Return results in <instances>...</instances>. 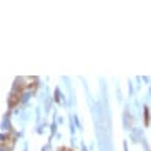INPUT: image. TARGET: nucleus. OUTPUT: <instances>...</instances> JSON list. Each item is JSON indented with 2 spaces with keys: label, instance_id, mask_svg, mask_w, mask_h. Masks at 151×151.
Listing matches in <instances>:
<instances>
[{
  "label": "nucleus",
  "instance_id": "obj_8",
  "mask_svg": "<svg viewBox=\"0 0 151 151\" xmlns=\"http://www.w3.org/2000/svg\"><path fill=\"white\" fill-rule=\"evenodd\" d=\"M128 87H129V96H133V93H135V89H133V85H132L131 81H129V84H128Z\"/></svg>",
  "mask_w": 151,
  "mask_h": 151
},
{
  "label": "nucleus",
  "instance_id": "obj_7",
  "mask_svg": "<svg viewBox=\"0 0 151 151\" xmlns=\"http://www.w3.org/2000/svg\"><path fill=\"white\" fill-rule=\"evenodd\" d=\"M73 121H74L76 127H77V129H83V128H81V124H80L78 117H77V115H73Z\"/></svg>",
  "mask_w": 151,
  "mask_h": 151
},
{
  "label": "nucleus",
  "instance_id": "obj_15",
  "mask_svg": "<svg viewBox=\"0 0 151 151\" xmlns=\"http://www.w3.org/2000/svg\"><path fill=\"white\" fill-rule=\"evenodd\" d=\"M122 146H124V151H128V144H127V142H124Z\"/></svg>",
  "mask_w": 151,
  "mask_h": 151
},
{
  "label": "nucleus",
  "instance_id": "obj_2",
  "mask_svg": "<svg viewBox=\"0 0 151 151\" xmlns=\"http://www.w3.org/2000/svg\"><path fill=\"white\" fill-rule=\"evenodd\" d=\"M131 137H132V142H133V143L142 142V140L144 139L143 129H142V128H132V131H131Z\"/></svg>",
  "mask_w": 151,
  "mask_h": 151
},
{
  "label": "nucleus",
  "instance_id": "obj_16",
  "mask_svg": "<svg viewBox=\"0 0 151 151\" xmlns=\"http://www.w3.org/2000/svg\"><path fill=\"white\" fill-rule=\"evenodd\" d=\"M56 121H58L59 124H62V122H63V118H62V117H58V118H56Z\"/></svg>",
  "mask_w": 151,
  "mask_h": 151
},
{
  "label": "nucleus",
  "instance_id": "obj_14",
  "mask_svg": "<svg viewBox=\"0 0 151 151\" xmlns=\"http://www.w3.org/2000/svg\"><path fill=\"white\" fill-rule=\"evenodd\" d=\"M81 151H88V148H87V146L84 143H81Z\"/></svg>",
  "mask_w": 151,
  "mask_h": 151
},
{
  "label": "nucleus",
  "instance_id": "obj_12",
  "mask_svg": "<svg viewBox=\"0 0 151 151\" xmlns=\"http://www.w3.org/2000/svg\"><path fill=\"white\" fill-rule=\"evenodd\" d=\"M136 87H137V91H139L140 89V85H142V84H140V77H136Z\"/></svg>",
  "mask_w": 151,
  "mask_h": 151
},
{
  "label": "nucleus",
  "instance_id": "obj_3",
  "mask_svg": "<svg viewBox=\"0 0 151 151\" xmlns=\"http://www.w3.org/2000/svg\"><path fill=\"white\" fill-rule=\"evenodd\" d=\"M143 115H144V125L148 127L151 122V117H150V109H148L147 104H144V107H143Z\"/></svg>",
  "mask_w": 151,
  "mask_h": 151
},
{
  "label": "nucleus",
  "instance_id": "obj_4",
  "mask_svg": "<svg viewBox=\"0 0 151 151\" xmlns=\"http://www.w3.org/2000/svg\"><path fill=\"white\" fill-rule=\"evenodd\" d=\"M1 128L6 129V131H10V129H11V124H10V117H8V115H4L3 119H1Z\"/></svg>",
  "mask_w": 151,
  "mask_h": 151
},
{
  "label": "nucleus",
  "instance_id": "obj_6",
  "mask_svg": "<svg viewBox=\"0 0 151 151\" xmlns=\"http://www.w3.org/2000/svg\"><path fill=\"white\" fill-rule=\"evenodd\" d=\"M140 143H142V146H143L144 151H151V148H150V146H148V143H147V140H146V139H143Z\"/></svg>",
  "mask_w": 151,
  "mask_h": 151
},
{
  "label": "nucleus",
  "instance_id": "obj_1",
  "mask_svg": "<svg viewBox=\"0 0 151 151\" xmlns=\"http://www.w3.org/2000/svg\"><path fill=\"white\" fill-rule=\"evenodd\" d=\"M122 125L125 131H132V114L129 110V104H125L122 111Z\"/></svg>",
  "mask_w": 151,
  "mask_h": 151
},
{
  "label": "nucleus",
  "instance_id": "obj_9",
  "mask_svg": "<svg viewBox=\"0 0 151 151\" xmlns=\"http://www.w3.org/2000/svg\"><path fill=\"white\" fill-rule=\"evenodd\" d=\"M51 132H52V135H55L56 133V122L51 124Z\"/></svg>",
  "mask_w": 151,
  "mask_h": 151
},
{
  "label": "nucleus",
  "instance_id": "obj_13",
  "mask_svg": "<svg viewBox=\"0 0 151 151\" xmlns=\"http://www.w3.org/2000/svg\"><path fill=\"white\" fill-rule=\"evenodd\" d=\"M143 81L147 84V85H150V77H143Z\"/></svg>",
  "mask_w": 151,
  "mask_h": 151
},
{
  "label": "nucleus",
  "instance_id": "obj_10",
  "mask_svg": "<svg viewBox=\"0 0 151 151\" xmlns=\"http://www.w3.org/2000/svg\"><path fill=\"white\" fill-rule=\"evenodd\" d=\"M117 96H118V100L121 102L122 100V95H121V88L117 87Z\"/></svg>",
  "mask_w": 151,
  "mask_h": 151
},
{
  "label": "nucleus",
  "instance_id": "obj_5",
  "mask_svg": "<svg viewBox=\"0 0 151 151\" xmlns=\"http://www.w3.org/2000/svg\"><path fill=\"white\" fill-rule=\"evenodd\" d=\"M70 132H72V135L74 136V133H76V129H77V127H76V124H74V121H73V117L70 115Z\"/></svg>",
  "mask_w": 151,
  "mask_h": 151
},
{
  "label": "nucleus",
  "instance_id": "obj_11",
  "mask_svg": "<svg viewBox=\"0 0 151 151\" xmlns=\"http://www.w3.org/2000/svg\"><path fill=\"white\" fill-rule=\"evenodd\" d=\"M51 151V144H45V146H44L43 148H41V151Z\"/></svg>",
  "mask_w": 151,
  "mask_h": 151
}]
</instances>
